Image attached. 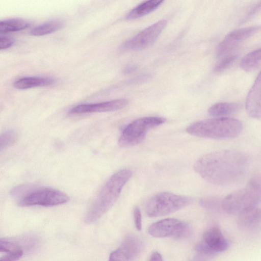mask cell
Instances as JSON below:
<instances>
[{
	"instance_id": "cell-1",
	"label": "cell",
	"mask_w": 261,
	"mask_h": 261,
	"mask_svg": "<svg viewBox=\"0 0 261 261\" xmlns=\"http://www.w3.org/2000/svg\"><path fill=\"white\" fill-rule=\"evenodd\" d=\"M249 159L245 153L236 150H221L200 157L194 170L205 180L216 186L235 185L246 176Z\"/></svg>"
},
{
	"instance_id": "cell-2",
	"label": "cell",
	"mask_w": 261,
	"mask_h": 261,
	"mask_svg": "<svg viewBox=\"0 0 261 261\" xmlns=\"http://www.w3.org/2000/svg\"><path fill=\"white\" fill-rule=\"evenodd\" d=\"M131 176L132 172L128 169H123L115 173L109 178L86 214L85 222L87 223L96 222L111 208Z\"/></svg>"
},
{
	"instance_id": "cell-3",
	"label": "cell",
	"mask_w": 261,
	"mask_h": 261,
	"mask_svg": "<svg viewBox=\"0 0 261 261\" xmlns=\"http://www.w3.org/2000/svg\"><path fill=\"white\" fill-rule=\"evenodd\" d=\"M243 129V123L239 120L225 117L197 121L189 125L186 132L198 137L225 140L239 136Z\"/></svg>"
},
{
	"instance_id": "cell-4",
	"label": "cell",
	"mask_w": 261,
	"mask_h": 261,
	"mask_svg": "<svg viewBox=\"0 0 261 261\" xmlns=\"http://www.w3.org/2000/svg\"><path fill=\"white\" fill-rule=\"evenodd\" d=\"M11 194L18 197L20 206H55L67 203L68 196L58 190L49 187H37L30 185H21L11 190Z\"/></svg>"
},
{
	"instance_id": "cell-5",
	"label": "cell",
	"mask_w": 261,
	"mask_h": 261,
	"mask_svg": "<svg viewBox=\"0 0 261 261\" xmlns=\"http://www.w3.org/2000/svg\"><path fill=\"white\" fill-rule=\"evenodd\" d=\"M261 203V175L252 177L246 186L227 195L223 199L224 212L239 215L244 210Z\"/></svg>"
},
{
	"instance_id": "cell-6",
	"label": "cell",
	"mask_w": 261,
	"mask_h": 261,
	"mask_svg": "<svg viewBox=\"0 0 261 261\" xmlns=\"http://www.w3.org/2000/svg\"><path fill=\"white\" fill-rule=\"evenodd\" d=\"M192 202L190 197L170 192L159 193L151 197L145 205V211L149 217L165 216L176 212Z\"/></svg>"
},
{
	"instance_id": "cell-7",
	"label": "cell",
	"mask_w": 261,
	"mask_h": 261,
	"mask_svg": "<svg viewBox=\"0 0 261 261\" xmlns=\"http://www.w3.org/2000/svg\"><path fill=\"white\" fill-rule=\"evenodd\" d=\"M164 118L156 116L138 118L129 123L123 130L118 140L121 147H130L138 145L146 137L151 129L163 124Z\"/></svg>"
},
{
	"instance_id": "cell-8",
	"label": "cell",
	"mask_w": 261,
	"mask_h": 261,
	"mask_svg": "<svg viewBox=\"0 0 261 261\" xmlns=\"http://www.w3.org/2000/svg\"><path fill=\"white\" fill-rule=\"evenodd\" d=\"M148 233L155 238L174 237L182 239L190 237L192 230L184 221L167 218L152 224L148 229Z\"/></svg>"
},
{
	"instance_id": "cell-9",
	"label": "cell",
	"mask_w": 261,
	"mask_h": 261,
	"mask_svg": "<svg viewBox=\"0 0 261 261\" xmlns=\"http://www.w3.org/2000/svg\"><path fill=\"white\" fill-rule=\"evenodd\" d=\"M228 243L220 228L214 226L204 232L202 240L198 243L195 250L197 253L212 257L227 249Z\"/></svg>"
},
{
	"instance_id": "cell-10",
	"label": "cell",
	"mask_w": 261,
	"mask_h": 261,
	"mask_svg": "<svg viewBox=\"0 0 261 261\" xmlns=\"http://www.w3.org/2000/svg\"><path fill=\"white\" fill-rule=\"evenodd\" d=\"M167 25L165 20H160L146 28L123 44V48L137 50L145 48L156 40Z\"/></svg>"
},
{
	"instance_id": "cell-11",
	"label": "cell",
	"mask_w": 261,
	"mask_h": 261,
	"mask_svg": "<svg viewBox=\"0 0 261 261\" xmlns=\"http://www.w3.org/2000/svg\"><path fill=\"white\" fill-rule=\"evenodd\" d=\"M260 28V26L255 25L239 29L230 32L219 44L217 50V55L220 57L227 55L228 53L258 32Z\"/></svg>"
},
{
	"instance_id": "cell-12",
	"label": "cell",
	"mask_w": 261,
	"mask_h": 261,
	"mask_svg": "<svg viewBox=\"0 0 261 261\" xmlns=\"http://www.w3.org/2000/svg\"><path fill=\"white\" fill-rule=\"evenodd\" d=\"M142 248L141 240L136 236H129L111 253L108 261H133L139 255Z\"/></svg>"
},
{
	"instance_id": "cell-13",
	"label": "cell",
	"mask_w": 261,
	"mask_h": 261,
	"mask_svg": "<svg viewBox=\"0 0 261 261\" xmlns=\"http://www.w3.org/2000/svg\"><path fill=\"white\" fill-rule=\"evenodd\" d=\"M128 103L127 99L122 98L95 103L81 104L73 107L69 113L71 114H81L112 112L124 108Z\"/></svg>"
},
{
	"instance_id": "cell-14",
	"label": "cell",
	"mask_w": 261,
	"mask_h": 261,
	"mask_svg": "<svg viewBox=\"0 0 261 261\" xmlns=\"http://www.w3.org/2000/svg\"><path fill=\"white\" fill-rule=\"evenodd\" d=\"M245 106L250 117L261 120V71L248 92Z\"/></svg>"
},
{
	"instance_id": "cell-15",
	"label": "cell",
	"mask_w": 261,
	"mask_h": 261,
	"mask_svg": "<svg viewBox=\"0 0 261 261\" xmlns=\"http://www.w3.org/2000/svg\"><path fill=\"white\" fill-rule=\"evenodd\" d=\"M37 239L32 236L3 238L0 240V251L6 253L28 250L37 244Z\"/></svg>"
},
{
	"instance_id": "cell-16",
	"label": "cell",
	"mask_w": 261,
	"mask_h": 261,
	"mask_svg": "<svg viewBox=\"0 0 261 261\" xmlns=\"http://www.w3.org/2000/svg\"><path fill=\"white\" fill-rule=\"evenodd\" d=\"M237 224L242 229H248L261 224V208L252 207L238 215Z\"/></svg>"
},
{
	"instance_id": "cell-17",
	"label": "cell",
	"mask_w": 261,
	"mask_h": 261,
	"mask_svg": "<svg viewBox=\"0 0 261 261\" xmlns=\"http://www.w3.org/2000/svg\"><path fill=\"white\" fill-rule=\"evenodd\" d=\"M54 83V79L48 77L28 76L17 79L14 82L13 86L18 89H27L49 86Z\"/></svg>"
},
{
	"instance_id": "cell-18",
	"label": "cell",
	"mask_w": 261,
	"mask_h": 261,
	"mask_svg": "<svg viewBox=\"0 0 261 261\" xmlns=\"http://www.w3.org/2000/svg\"><path fill=\"white\" fill-rule=\"evenodd\" d=\"M164 1L150 0L144 2L134 8L128 13L126 18L132 20L145 16L157 9Z\"/></svg>"
},
{
	"instance_id": "cell-19",
	"label": "cell",
	"mask_w": 261,
	"mask_h": 261,
	"mask_svg": "<svg viewBox=\"0 0 261 261\" xmlns=\"http://www.w3.org/2000/svg\"><path fill=\"white\" fill-rule=\"evenodd\" d=\"M240 106L234 102H219L212 106L208 110V114L214 117H225L236 113Z\"/></svg>"
},
{
	"instance_id": "cell-20",
	"label": "cell",
	"mask_w": 261,
	"mask_h": 261,
	"mask_svg": "<svg viewBox=\"0 0 261 261\" xmlns=\"http://www.w3.org/2000/svg\"><path fill=\"white\" fill-rule=\"evenodd\" d=\"M30 26V23L22 19L14 18L0 22L1 33H7L23 30Z\"/></svg>"
},
{
	"instance_id": "cell-21",
	"label": "cell",
	"mask_w": 261,
	"mask_h": 261,
	"mask_svg": "<svg viewBox=\"0 0 261 261\" xmlns=\"http://www.w3.org/2000/svg\"><path fill=\"white\" fill-rule=\"evenodd\" d=\"M63 25V22L60 20L49 21L33 28L30 34L36 36L47 35L59 30Z\"/></svg>"
},
{
	"instance_id": "cell-22",
	"label": "cell",
	"mask_w": 261,
	"mask_h": 261,
	"mask_svg": "<svg viewBox=\"0 0 261 261\" xmlns=\"http://www.w3.org/2000/svg\"><path fill=\"white\" fill-rule=\"evenodd\" d=\"M261 64V48L246 55L241 60L240 66L246 71L254 70Z\"/></svg>"
},
{
	"instance_id": "cell-23",
	"label": "cell",
	"mask_w": 261,
	"mask_h": 261,
	"mask_svg": "<svg viewBox=\"0 0 261 261\" xmlns=\"http://www.w3.org/2000/svg\"><path fill=\"white\" fill-rule=\"evenodd\" d=\"M200 204L205 209L214 212L224 211L222 206L223 199L216 196H208L200 200Z\"/></svg>"
},
{
	"instance_id": "cell-24",
	"label": "cell",
	"mask_w": 261,
	"mask_h": 261,
	"mask_svg": "<svg viewBox=\"0 0 261 261\" xmlns=\"http://www.w3.org/2000/svg\"><path fill=\"white\" fill-rule=\"evenodd\" d=\"M17 133L13 129H9L3 133L0 137V149L3 150L13 145L17 140Z\"/></svg>"
},
{
	"instance_id": "cell-25",
	"label": "cell",
	"mask_w": 261,
	"mask_h": 261,
	"mask_svg": "<svg viewBox=\"0 0 261 261\" xmlns=\"http://www.w3.org/2000/svg\"><path fill=\"white\" fill-rule=\"evenodd\" d=\"M237 56L234 54L226 55L219 63L216 66L215 71L221 72L228 67L236 60Z\"/></svg>"
},
{
	"instance_id": "cell-26",
	"label": "cell",
	"mask_w": 261,
	"mask_h": 261,
	"mask_svg": "<svg viewBox=\"0 0 261 261\" xmlns=\"http://www.w3.org/2000/svg\"><path fill=\"white\" fill-rule=\"evenodd\" d=\"M23 251L20 250L7 253V254L1 258L0 261H17L23 255Z\"/></svg>"
},
{
	"instance_id": "cell-27",
	"label": "cell",
	"mask_w": 261,
	"mask_h": 261,
	"mask_svg": "<svg viewBox=\"0 0 261 261\" xmlns=\"http://www.w3.org/2000/svg\"><path fill=\"white\" fill-rule=\"evenodd\" d=\"M133 215L135 227L138 230H141L142 227V215L140 210L138 206L134 208Z\"/></svg>"
},
{
	"instance_id": "cell-28",
	"label": "cell",
	"mask_w": 261,
	"mask_h": 261,
	"mask_svg": "<svg viewBox=\"0 0 261 261\" xmlns=\"http://www.w3.org/2000/svg\"><path fill=\"white\" fill-rule=\"evenodd\" d=\"M14 40L7 36L0 37V49H5L10 47L14 43Z\"/></svg>"
},
{
	"instance_id": "cell-29",
	"label": "cell",
	"mask_w": 261,
	"mask_h": 261,
	"mask_svg": "<svg viewBox=\"0 0 261 261\" xmlns=\"http://www.w3.org/2000/svg\"><path fill=\"white\" fill-rule=\"evenodd\" d=\"M149 261H163V259L159 252L155 251L151 255Z\"/></svg>"
}]
</instances>
